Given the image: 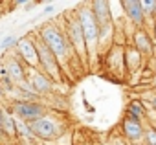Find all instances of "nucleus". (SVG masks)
<instances>
[{
  "label": "nucleus",
  "mask_w": 156,
  "mask_h": 145,
  "mask_svg": "<svg viewBox=\"0 0 156 145\" xmlns=\"http://www.w3.org/2000/svg\"><path fill=\"white\" fill-rule=\"evenodd\" d=\"M35 35H37V37L48 46V50L55 55V59L59 61L62 72H68L70 66H72V62H75L79 68H83L81 62L77 61V57H75L72 46L68 44V39H66V35H64V30H62L61 22H55V20L44 22V24H41V26L35 30Z\"/></svg>",
  "instance_id": "1"
},
{
  "label": "nucleus",
  "mask_w": 156,
  "mask_h": 145,
  "mask_svg": "<svg viewBox=\"0 0 156 145\" xmlns=\"http://www.w3.org/2000/svg\"><path fill=\"white\" fill-rule=\"evenodd\" d=\"M77 20H79L81 28H83V35H85V42H87V53H88V68H98V64L101 62V55H99V26L88 8V4H79L73 9Z\"/></svg>",
  "instance_id": "2"
},
{
  "label": "nucleus",
  "mask_w": 156,
  "mask_h": 145,
  "mask_svg": "<svg viewBox=\"0 0 156 145\" xmlns=\"http://www.w3.org/2000/svg\"><path fill=\"white\" fill-rule=\"evenodd\" d=\"M61 26L64 30V35L68 39V44L72 46L77 61L81 62L83 68H88V53H87V42H85V35H83V28L77 20L73 9L64 11L62 19H61Z\"/></svg>",
  "instance_id": "3"
},
{
  "label": "nucleus",
  "mask_w": 156,
  "mask_h": 145,
  "mask_svg": "<svg viewBox=\"0 0 156 145\" xmlns=\"http://www.w3.org/2000/svg\"><path fill=\"white\" fill-rule=\"evenodd\" d=\"M28 125H30V130H31L33 138H37L41 141L59 140L66 132V123L57 114H51V112H48L46 116H42V118L28 123Z\"/></svg>",
  "instance_id": "4"
},
{
  "label": "nucleus",
  "mask_w": 156,
  "mask_h": 145,
  "mask_svg": "<svg viewBox=\"0 0 156 145\" xmlns=\"http://www.w3.org/2000/svg\"><path fill=\"white\" fill-rule=\"evenodd\" d=\"M33 35V41H35V46H37V55H39V70L44 72V74L55 83H62V77H64V72L59 64V61L55 59V55L48 50V46L35 35V31L31 33Z\"/></svg>",
  "instance_id": "5"
},
{
  "label": "nucleus",
  "mask_w": 156,
  "mask_h": 145,
  "mask_svg": "<svg viewBox=\"0 0 156 145\" xmlns=\"http://www.w3.org/2000/svg\"><path fill=\"white\" fill-rule=\"evenodd\" d=\"M8 112L15 119H20L24 123H31V121L46 116L50 110L42 99V101H9Z\"/></svg>",
  "instance_id": "6"
},
{
  "label": "nucleus",
  "mask_w": 156,
  "mask_h": 145,
  "mask_svg": "<svg viewBox=\"0 0 156 145\" xmlns=\"http://www.w3.org/2000/svg\"><path fill=\"white\" fill-rule=\"evenodd\" d=\"M101 62L105 64V68L116 79H125L127 77V70H125V44H118L114 42L108 51L101 57Z\"/></svg>",
  "instance_id": "7"
},
{
  "label": "nucleus",
  "mask_w": 156,
  "mask_h": 145,
  "mask_svg": "<svg viewBox=\"0 0 156 145\" xmlns=\"http://www.w3.org/2000/svg\"><path fill=\"white\" fill-rule=\"evenodd\" d=\"M15 55L24 62V66L28 70H33V68H39V55H37V46H35V41H33V35L28 33L24 37H19L17 41V46H15Z\"/></svg>",
  "instance_id": "8"
},
{
  "label": "nucleus",
  "mask_w": 156,
  "mask_h": 145,
  "mask_svg": "<svg viewBox=\"0 0 156 145\" xmlns=\"http://www.w3.org/2000/svg\"><path fill=\"white\" fill-rule=\"evenodd\" d=\"M0 64L4 66L6 74H8V77L13 81V85L22 83V81L26 79V72H28V68H26V66H24V62L15 55V51L4 53V55H2V59H0Z\"/></svg>",
  "instance_id": "9"
},
{
  "label": "nucleus",
  "mask_w": 156,
  "mask_h": 145,
  "mask_svg": "<svg viewBox=\"0 0 156 145\" xmlns=\"http://www.w3.org/2000/svg\"><path fill=\"white\" fill-rule=\"evenodd\" d=\"M26 81L33 87V90L42 97V96H50L53 90H55V83L44 74L39 68H33V70H28L26 72Z\"/></svg>",
  "instance_id": "10"
},
{
  "label": "nucleus",
  "mask_w": 156,
  "mask_h": 145,
  "mask_svg": "<svg viewBox=\"0 0 156 145\" xmlns=\"http://www.w3.org/2000/svg\"><path fill=\"white\" fill-rule=\"evenodd\" d=\"M121 136L130 143V145H138L140 141H143V134H145V123L132 119V118H123L121 119Z\"/></svg>",
  "instance_id": "11"
},
{
  "label": "nucleus",
  "mask_w": 156,
  "mask_h": 145,
  "mask_svg": "<svg viewBox=\"0 0 156 145\" xmlns=\"http://www.w3.org/2000/svg\"><path fill=\"white\" fill-rule=\"evenodd\" d=\"M119 6L123 8L129 24H132L136 30H138V28H145V22H147V20H145L143 11H141L140 0H123V2H119Z\"/></svg>",
  "instance_id": "12"
},
{
  "label": "nucleus",
  "mask_w": 156,
  "mask_h": 145,
  "mask_svg": "<svg viewBox=\"0 0 156 145\" xmlns=\"http://www.w3.org/2000/svg\"><path fill=\"white\" fill-rule=\"evenodd\" d=\"M88 8L98 22V26H107V24H114V15H112V9H110V2L107 0H92L88 2Z\"/></svg>",
  "instance_id": "13"
},
{
  "label": "nucleus",
  "mask_w": 156,
  "mask_h": 145,
  "mask_svg": "<svg viewBox=\"0 0 156 145\" xmlns=\"http://www.w3.org/2000/svg\"><path fill=\"white\" fill-rule=\"evenodd\" d=\"M132 46L143 55V57H147V55H151L152 53V39H151V35H149V31L145 30V28H138V30H134V33H132Z\"/></svg>",
  "instance_id": "14"
},
{
  "label": "nucleus",
  "mask_w": 156,
  "mask_h": 145,
  "mask_svg": "<svg viewBox=\"0 0 156 145\" xmlns=\"http://www.w3.org/2000/svg\"><path fill=\"white\" fill-rule=\"evenodd\" d=\"M143 64V55L130 44L127 42L125 44V70H127V76H132L141 68Z\"/></svg>",
  "instance_id": "15"
},
{
  "label": "nucleus",
  "mask_w": 156,
  "mask_h": 145,
  "mask_svg": "<svg viewBox=\"0 0 156 145\" xmlns=\"http://www.w3.org/2000/svg\"><path fill=\"white\" fill-rule=\"evenodd\" d=\"M125 116L127 118H132V119H138V121H145L147 118V108H145V103L141 99H130L125 107Z\"/></svg>",
  "instance_id": "16"
},
{
  "label": "nucleus",
  "mask_w": 156,
  "mask_h": 145,
  "mask_svg": "<svg viewBox=\"0 0 156 145\" xmlns=\"http://www.w3.org/2000/svg\"><path fill=\"white\" fill-rule=\"evenodd\" d=\"M0 130H2V134H6V136H9V138L17 136V125H15V118H13V116H11L8 110H4Z\"/></svg>",
  "instance_id": "17"
},
{
  "label": "nucleus",
  "mask_w": 156,
  "mask_h": 145,
  "mask_svg": "<svg viewBox=\"0 0 156 145\" xmlns=\"http://www.w3.org/2000/svg\"><path fill=\"white\" fill-rule=\"evenodd\" d=\"M17 41H19V37H15V35H4V37H0V51L15 50Z\"/></svg>",
  "instance_id": "18"
},
{
  "label": "nucleus",
  "mask_w": 156,
  "mask_h": 145,
  "mask_svg": "<svg viewBox=\"0 0 156 145\" xmlns=\"http://www.w3.org/2000/svg\"><path fill=\"white\" fill-rule=\"evenodd\" d=\"M15 125H17V136H20V138H24V140H31V138H33V134H31L28 123H24V121H20V119H15Z\"/></svg>",
  "instance_id": "19"
},
{
  "label": "nucleus",
  "mask_w": 156,
  "mask_h": 145,
  "mask_svg": "<svg viewBox=\"0 0 156 145\" xmlns=\"http://www.w3.org/2000/svg\"><path fill=\"white\" fill-rule=\"evenodd\" d=\"M140 4H141V11L145 15V20L147 19H152L154 8H156V0H140Z\"/></svg>",
  "instance_id": "20"
},
{
  "label": "nucleus",
  "mask_w": 156,
  "mask_h": 145,
  "mask_svg": "<svg viewBox=\"0 0 156 145\" xmlns=\"http://www.w3.org/2000/svg\"><path fill=\"white\" fill-rule=\"evenodd\" d=\"M143 145H156V127L147 125L145 127V134H143Z\"/></svg>",
  "instance_id": "21"
},
{
  "label": "nucleus",
  "mask_w": 156,
  "mask_h": 145,
  "mask_svg": "<svg viewBox=\"0 0 156 145\" xmlns=\"http://www.w3.org/2000/svg\"><path fill=\"white\" fill-rule=\"evenodd\" d=\"M55 11H57V6H55V4H44V9L41 11V15H39V17H35V19H33L31 22H35V20H39L41 17H48V15H53Z\"/></svg>",
  "instance_id": "22"
},
{
  "label": "nucleus",
  "mask_w": 156,
  "mask_h": 145,
  "mask_svg": "<svg viewBox=\"0 0 156 145\" xmlns=\"http://www.w3.org/2000/svg\"><path fill=\"white\" fill-rule=\"evenodd\" d=\"M108 145H130L123 136H119V134H114L110 140H108Z\"/></svg>",
  "instance_id": "23"
},
{
  "label": "nucleus",
  "mask_w": 156,
  "mask_h": 145,
  "mask_svg": "<svg viewBox=\"0 0 156 145\" xmlns=\"http://www.w3.org/2000/svg\"><path fill=\"white\" fill-rule=\"evenodd\" d=\"M35 6H37V2H26L24 8H26V11H31V8H35Z\"/></svg>",
  "instance_id": "24"
},
{
  "label": "nucleus",
  "mask_w": 156,
  "mask_h": 145,
  "mask_svg": "<svg viewBox=\"0 0 156 145\" xmlns=\"http://www.w3.org/2000/svg\"><path fill=\"white\" fill-rule=\"evenodd\" d=\"M149 101H151V107H152V110L156 112V94H154V96H152V97H151Z\"/></svg>",
  "instance_id": "25"
},
{
  "label": "nucleus",
  "mask_w": 156,
  "mask_h": 145,
  "mask_svg": "<svg viewBox=\"0 0 156 145\" xmlns=\"http://www.w3.org/2000/svg\"><path fill=\"white\" fill-rule=\"evenodd\" d=\"M2 116H4V107L0 105V125H2ZM0 134H2V130H0Z\"/></svg>",
  "instance_id": "26"
},
{
  "label": "nucleus",
  "mask_w": 156,
  "mask_h": 145,
  "mask_svg": "<svg viewBox=\"0 0 156 145\" xmlns=\"http://www.w3.org/2000/svg\"><path fill=\"white\" fill-rule=\"evenodd\" d=\"M152 35H154L152 41H156V20H152Z\"/></svg>",
  "instance_id": "27"
},
{
  "label": "nucleus",
  "mask_w": 156,
  "mask_h": 145,
  "mask_svg": "<svg viewBox=\"0 0 156 145\" xmlns=\"http://www.w3.org/2000/svg\"><path fill=\"white\" fill-rule=\"evenodd\" d=\"M152 20H156V8H154V15H152Z\"/></svg>",
  "instance_id": "28"
},
{
  "label": "nucleus",
  "mask_w": 156,
  "mask_h": 145,
  "mask_svg": "<svg viewBox=\"0 0 156 145\" xmlns=\"http://www.w3.org/2000/svg\"><path fill=\"white\" fill-rule=\"evenodd\" d=\"M0 37H2V31H0Z\"/></svg>",
  "instance_id": "29"
},
{
  "label": "nucleus",
  "mask_w": 156,
  "mask_h": 145,
  "mask_svg": "<svg viewBox=\"0 0 156 145\" xmlns=\"http://www.w3.org/2000/svg\"><path fill=\"white\" fill-rule=\"evenodd\" d=\"M53 145H59V143H53Z\"/></svg>",
  "instance_id": "30"
}]
</instances>
